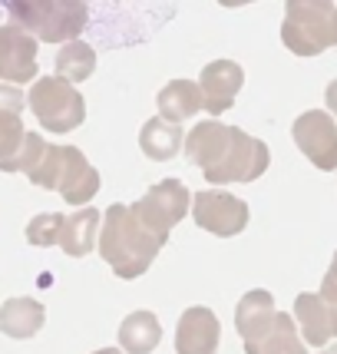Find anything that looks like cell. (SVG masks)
I'll list each match as a JSON object with an SVG mask.
<instances>
[{"label":"cell","instance_id":"obj_16","mask_svg":"<svg viewBox=\"0 0 337 354\" xmlns=\"http://www.w3.org/2000/svg\"><path fill=\"white\" fill-rule=\"evenodd\" d=\"M155 106H159V120H166L172 126H182V120H192L202 109L199 83H192V80H172L155 96Z\"/></svg>","mask_w":337,"mask_h":354},{"label":"cell","instance_id":"obj_5","mask_svg":"<svg viewBox=\"0 0 337 354\" xmlns=\"http://www.w3.org/2000/svg\"><path fill=\"white\" fill-rule=\"evenodd\" d=\"M281 40L294 57H318L337 46V3L327 0H291L285 7Z\"/></svg>","mask_w":337,"mask_h":354},{"label":"cell","instance_id":"obj_11","mask_svg":"<svg viewBox=\"0 0 337 354\" xmlns=\"http://www.w3.org/2000/svg\"><path fill=\"white\" fill-rule=\"evenodd\" d=\"M37 77V40L14 24L0 27V80L7 86L30 83Z\"/></svg>","mask_w":337,"mask_h":354},{"label":"cell","instance_id":"obj_18","mask_svg":"<svg viewBox=\"0 0 337 354\" xmlns=\"http://www.w3.org/2000/svg\"><path fill=\"white\" fill-rule=\"evenodd\" d=\"M46 322V311L37 298H10L0 305V331L7 338L27 341L33 338Z\"/></svg>","mask_w":337,"mask_h":354},{"label":"cell","instance_id":"obj_9","mask_svg":"<svg viewBox=\"0 0 337 354\" xmlns=\"http://www.w3.org/2000/svg\"><path fill=\"white\" fill-rule=\"evenodd\" d=\"M291 136L298 149L311 159V166L321 172L337 169V120L327 109H307L291 126Z\"/></svg>","mask_w":337,"mask_h":354},{"label":"cell","instance_id":"obj_2","mask_svg":"<svg viewBox=\"0 0 337 354\" xmlns=\"http://www.w3.org/2000/svg\"><path fill=\"white\" fill-rule=\"evenodd\" d=\"M20 172L40 189L60 192L63 202L83 205L99 192V172L90 166V159L77 146H50L40 133H27L23 153H20Z\"/></svg>","mask_w":337,"mask_h":354},{"label":"cell","instance_id":"obj_8","mask_svg":"<svg viewBox=\"0 0 337 354\" xmlns=\"http://www.w3.org/2000/svg\"><path fill=\"white\" fill-rule=\"evenodd\" d=\"M189 209H192V192L179 179H162L139 202H133V212L153 232L166 235V239H168V232H172V225H179L185 218Z\"/></svg>","mask_w":337,"mask_h":354},{"label":"cell","instance_id":"obj_19","mask_svg":"<svg viewBox=\"0 0 337 354\" xmlns=\"http://www.w3.org/2000/svg\"><path fill=\"white\" fill-rule=\"evenodd\" d=\"M162 341V324L153 311H133L119 324V344L126 354H153Z\"/></svg>","mask_w":337,"mask_h":354},{"label":"cell","instance_id":"obj_22","mask_svg":"<svg viewBox=\"0 0 337 354\" xmlns=\"http://www.w3.org/2000/svg\"><path fill=\"white\" fill-rule=\"evenodd\" d=\"M93 70H96V50L90 44L83 40L63 44V50L57 53V77L66 83H83L93 77Z\"/></svg>","mask_w":337,"mask_h":354},{"label":"cell","instance_id":"obj_3","mask_svg":"<svg viewBox=\"0 0 337 354\" xmlns=\"http://www.w3.org/2000/svg\"><path fill=\"white\" fill-rule=\"evenodd\" d=\"M166 235L153 232L133 212V205H109L99 229V255L119 278H139L149 272L155 255L166 248Z\"/></svg>","mask_w":337,"mask_h":354},{"label":"cell","instance_id":"obj_24","mask_svg":"<svg viewBox=\"0 0 337 354\" xmlns=\"http://www.w3.org/2000/svg\"><path fill=\"white\" fill-rule=\"evenodd\" d=\"M318 295H321L324 301H334L337 305V252H334V259H331V268H327V275H324L321 292Z\"/></svg>","mask_w":337,"mask_h":354},{"label":"cell","instance_id":"obj_21","mask_svg":"<svg viewBox=\"0 0 337 354\" xmlns=\"http://www.w3.org/2000/svg\"><path fill=\"white\" fill-rule=\"evenodd\" d=\"M182 142H185L182 126H172V123H166V120H159V116L146 120V126L139 129V149H142L146 159H153V162L172 159V156L179 153Z\"/></svg>","mask_w":337,"mask_h":354},{"label":"cell","instance_id":"obj_15","mask_svg":"<svg viewBox=\"0 0 337 354\" xmlns=\"http://www.w3.org/2000/svg\"><path fill=\"white\" fill-rule=\"evenodd\" d=\"M245 354H307L305 338L298 335V322L288 311H278L271 328L258 338L245 341Z\"/></svg>","mask_w":337,"mask_h":354},{"label":"cell","instance_id":"obj_25","mask_svg":"<svg viewBox=\"0 0 337 354\" xmlns=\"http://www.w3.org/2000/svg\"><path fill=\"white\" fill-rule=\"evenodd\" d=\"M324 100H327V109H331V116H337V80L327 83V90H324Z\"/></svg>","mask_w":337,"mask_h":354},{"label":"cell","instance_id":"obj_6","mask_svg":"<svg viewBox=\"0 0 337 354\" xmlns=\"http://www.w3.org/2000/svg\"><path fill=\"white\" fill-rule=\"evenodd\" d=\"M27 106L33 109V116L40 120L46 133H73L77 126H83L86 120V103H83V93H77L73 83H66L60 77H40L33 83L30 96H27Z\"/></svg>","mask_w":337,"mask_h":354},{"label":"cell","instance_id":"obj_4","mask_svg":"<svg viewBox=\"0 0 337 354\" xmlns=\"http://www.w3.org/2000/svg\"><path fill=\"white\" fill-rule=\"evenodd\" d=\"M7 14L14 17V27L27 30L37 44H73L90 24V7L79 0H10Z\"/></svg>","mask_w":337,"mask_h":354},{"label":"cell","instance_id":"obj_23","mask_svg":"<svg viewBox=\"0 0 337 354\" xmlns=\"http://www.w3.org/2000/svg\"><path fill=\"white\" fill-rule=\"evenodd\" d=\"M63 222H66V216H60V212H40V216H33L30 225H27V242L40 248L60 245Z\"/></svg>","mask_w":337,"mask_h":354},{"label":"cell","instance_id":"obj_27","mask_svg":"<svg viewBox=\"0 0 337 354\" xmlns=\"http://www.w3.org/2000/svg\"><path fill=\"white\" fill-rule=\"evenodd\" d=\"M321 354H337V344H334V348H324Z\"/></svg>","mask_w":337,"mask_h":354},{"label":"cell","instance_id":"obj_1","mask_svg":"<svg viewBox=\"0 0 337 354\" xmlns=\"http://www.w3.org/2000/svg\"><path fill=\"white\" fill-rule=\"evenodd\" d=\"M185 159L215 185L255 183L271 166V153L261 139L218 120H205L185 136Z\"/></svg>","mask_w":337,"mask_h":354},{"label":"cell","instance_id":"obj_13","mask_svg":"<svg viewBox=\"0 0 337 354\" xmlns=\"http://www.w3.org/2000/svg\"><path fill=\"white\" fill-rule=\"evenodd\" d=\"M294 322L311 348H324L331 338H337V305L324 301L318 292H301L294 298Z\"/></svg>","mask_w":337,"mask_h":354},{"label":"cell","instance_id":"obj_12","mask_svg":"<svg viewBox=\"0 0 337 354\" xmlns=\"http://www.w3.org/2000/svg\"><path fill=\"white\" fill-rule=\"evenodd\" d=\"M242 83H245V70L235 60H215L209 66H202V77H199L202 106L209 109L212 116L229 113L238 90H242Z\"/></svg>","mask_w":337,"mask_h":354},{"label":"cell","instance_id":"obj_20","mask_svg":"<svg viewBox=\"0 0 337 354\" xmlns=\"http://www.w3.org/2000/svg\"><path fill=\"white\" fill-rule=\"evenodd\" d=\"M96 235H99V212L86 205L73 216H66L63 222V235H60V248L73 259H83L96 248Z\"/></svg>","mask_w":337,"mask_h":354},{"label":"cell","instance_id":"obj_14","mask_svg":"<svg viewBox=\"0 0 337 354\" xmlns=\"http://www.w3.org/2000/svg\"><path fill=\"white\" fill-rule=\"evenodd\" d=\"M218 338H222V324L212 308L192 305L179 315V328H175V351L179 354H215Z\"/></svg>","mask_w":337,"mask_h":354},{"label":"cell","instance_id":"obj_26","mask_svg":"<svg viewBox=\"0 0 337 354\" xmlns=\"http://www.w3.org/2000/svg\"><path fill=\"white\" fill-rule=\"evenodd\" d=\"M93 354H123L119 348H99V351H93Z\"/></svg>","mask_w":337,"mask_h":354},{"label":"cell","instance_id":"obj_17","mask_svg":"<svg viewBox=\"0 0 337 354\" xmlns=\"http://www.w3.org/2000/svg\"><path fill=\"white\" fill-rule=\"evenodd\" d=\"M275 315H278V308H275L271 292L255 288V292L242 295V301L235 305V328H238L242 341H251V338H258V335H264L271 328V322H275Z\"/></svg>","mask_w":337,"mask_h":354},{"label":"cell","instance_id":"obj_7","mask_svg":"<svg viewBox=\"0 0 337 354\" xmlns=\"http://www.w3.org/2000/svg\"><path fill=\"white\" fill-rule=\"evenodd\" d=\"M192 218H195L199 229L212 232L218 239H231V235L245 232L251 212H248V202L231 196V192L202 189L192 196Z\"/></svg>","mask_w":337,"mask_h":354},{"label":"cell","instance_id":"obj_10","mask_svg":"<svg viewBox=\"0 0 337 354\" xmlns=\"http://www.w3.org/2000/svg\"><path fill=\"white\" fill-rule=\"evenodd\" d=\"M23 106H27L23 93L0 83V169L3 172H20V153L27 139V129L20 120Z\"/></svg>","mask_w":337,"mask_h":354}]
</instances>
